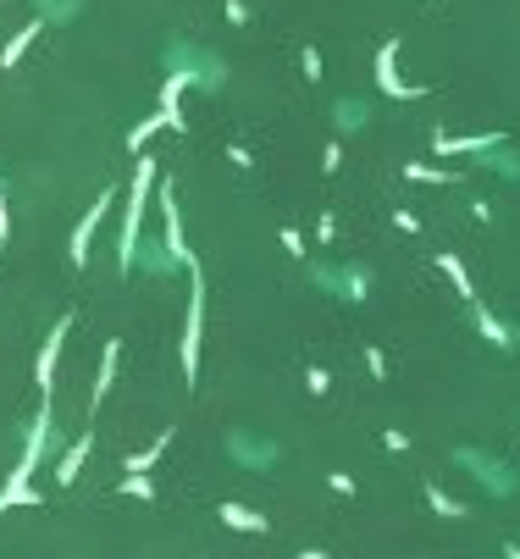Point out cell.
I'll use <instances>...</instances> for the list:
<instances>
[{
	"instance_id": "cell-37",
	"label": "cell",
	"mask_w": 520,
	"mask_h": 559,
	"mask_svg": "<svg viewBox=\"0 0 520 559\" xmlns=\"http://www.w3.org/2000/svg\"><path fill=\"white\" fill-rule=\"evenodd\" d=\"M0 183H6V178H0Z\"/></svg>"
},
{
	"instance_id": "cell-34",
	"label": "cell",
	"mask_w": 520,
	"mask_h": 559,
	"mask_svg": "<svg viewBox=\"0 0 520 559\" xmlns=\"http://www.w3.org/2000/svg\"><path fill=\"white\" fill-rule=\"evenodd\" d=\"M327 482H332V493H355V476H343V471H332Z\"/></svg>"
},
{
	"instance_id": "cell-9",
	"label": "cell",
	"mask_w": 520,
	"mask_h": 559,
	"mask_svg": "<svg viewBox=\"0 0 520 559\" xmlns=\"http://www.w3.org/2000/svg\"><path fill=\"white\" fill-rule=\"evenodd\" d=\"M139 272L144 277H172V272H189V266L172 255L166 233H144V244H139Z\"/></svg>"
},
{
	"instance_id": "cell-25",
	"label": "cell",
	"mask_w": 520,
	"mask_h": 559,
	"mask_svg": "<svg viewBox=\"0 0 520 559\" xmlns=\"http://www.w3.org/2000/svg\"><path fill=\"white\" fill-rule=\"evenodd\" d=\"M426 504H432V515H443V521H465V515H471L460 499H449L443 488H426Z\"/></svg>"
},
{
	"instance_id": "cell-33",
	"label": "cell",
	"mask_w": 520,
	"mask_h": 559,
	"mask_svg": "<svg viewBox=\"0 0 520 559\" xmlns=\"http://www.w3.org/2000/svg\"><path fill=\"white\" fill-rule=\"evenodd\" d=\"M227 161H233L238 172H249V167H255V161H249V150H244V144H233V150H227Z\"/></svg>"
},
{
	"instance_id": "cell-3",
	"label": "cell",
	"mask_w": 520,
	"mask_h": 559,
	"mask_svg": "<svg viewBox=\"0 0 520 559\" xmlns=\"http://www.w3.org/2000/svg\"><path fill=\"white\" fill-rule=\"evenodd\" d=\"M449 460L460 465V471L471 476V482H476V488H482L493 504H504V499H515V493H520V471L504 460V454H487V449H476V443H460Z\"/></svg>"
},
{
	"instance_id": "cell-22",
	"label": "cell",
	"mask_w": 520,
	"mask_h": 559,
	"mask_svg": "<svg viewBox=\"0 0 520 559\" xmlns=\"http://www.w3.org/2000/svg\"><path fill=\"white\" fill-rule=\"evenodd\" d=\"M343 272H349V299H343V305H366L371 299V266L366 261H343Z\"/></svg>"
},
{
	"instance_id": "cell-20",
	"label": "cell",
	"mask_w": 520,
	"mask_h": 559,
	"mask_svg": "<svg viewBox=\"0 0 520 559\" xmlns=\"http://www.w3.org/2000/svg\"><path fill=\"white\" fill-rule=\"evenodd\" d=\"M498 139H504V133H471V139H443V133H438L432 150H438V155H482L487 144H498Z\"/></svg>"
},
{
	"instance_id": "cell-8",
	"label": "cell",
	"mask_w": 520,
	"mask_h": 559,
	"mask_svg": "<svg viewBox=\"0 0 520 559\" xmlns=\"http://www.w3.org/2000/svg\"><path fill=\"white\" fill-rule=\"evenodd\" d=\"M111 200H117V189H106L89 211H83V222L72 227V244H67V261L72 266H89V244H95V233H100V222H106V211H111Z\"/></svg>"
},
{
	"instance_id": "cell-36",
	"label": "cell",
	"mask_w": 520,
	"mask_h": 559,
	"mask_svg": "<svg viewBox=\"0 0 520 559\" xmlns=\"http://www.w3.org/2000/svg\"><path fill=\"white\" fill-rule=\"evenodd\" d=\"M366 371H371V377H382V371H388V360H382V349H371V355H366Z\"/></svg>"
},
{
	"instance_id": "cell-26",
	"label": "cell",
	"mask_w": 520,
	"mask_h": 559,
	"mask_svg": "<svg viewBox=\"0 0 520 559\" xmlns=\"http://www.w3.org/2000/svg\"><path fill=\"white\" fill-rule=\"evenodd\" d=\"M117 488L128 493V499H155V482H150V476H144V471H128V476H122V482H117Z\"/></svg>"
},
{
	"instance_id": "cell-17",
	"label": "cell",
	"mask_w": 520,
	"mask_h": 559,
	"mask_svg": "<svg viewBox=\"0 0 520 559\" xmlns=\"http://www.w3.org/2000/svg\"><path fill=\"white\" fill-rule=\"evenodd\" d=\"M89 449H95V432H83V438L67 443V454L56 460V482H61V488H72V482H78V471H83V460H89Z\"/></svg>"
},
{
	"instance_id": "cell-6",
	"label": "cell",
	"mask_w": 520,
	"mask_h": 559,
	"mask_svg": "<svg viewBox=\"0 0 520 559\" xmlns=\"http://www.w3.org/2000/svg\"><path fill=\"white\" fill-rule=\"evenodd\" d=\"M371 72H377V89H382L388 100H421V95H426L421 84H404V78H399V39H382L377 67H371Z\"/></svg>"
},
{
	"instance_id": "cell-23",
	"label": "cell",
	"mask_w": 520,
	"mask_h": 559,
	"mask_svg": "<svg viewBox=\"0 0 520 559\" xmlns=\"http://www.w3.org/2000/svg\"><path fill=\"white\" fill-rule=\"evenodd\" d=\"M399 172H404L410 183H454V178H460L454 167H421V161H404Z\"/></svg>"
},
{
	"instance_id": "cell-18",
	"label": "cell",
	"mask_w": 520,
	"mask_h": 559,
	"mask_svg": "<svg viewBox=\"0 0 520 559\" xmlns=\"http://www.w3.org/2000/svg\"><path fill=\"white\" fill-rule=\"evenodd\" d=\"M117 360H122V344H117V338H111V344L100 349V377H95V388H89V410H100V405H106L111 377H117Z\"/></svg>"
},
{
	"instance_id": "cell-1",
	"label": "cell",
	"mask_w": 520,
	"mask_h": 559,
	"mask_svg": "<svg viewBox=\"0 0 520 559\" xmlns=\"http://www.w3.org/2000/svg\"><path fill=\"white\" fill-rule=\"evenodd\" d=\"M161 67L172 72V78H183L194 95H222V89H227V56H222V50H211V45H200V39L172 34L161 45Z\"/></svg>"
},
{
	"instance_id": "cell-35",
	"label": "cell",
	"mask_w": 520,
	"mask_h": 559,
	"mask_svg": "<svg viewBox=\"0 0 520 559\" xmlns=\"http://www.w3.org/2000/svg\"><path fill=\"white\" fill-rule=\"evenodd\" d=\"M382 443H388V449H410V438H404L399 427H388V432H382Z\"/></svg>"
},
{
	"instance_id": "cell-24",
	"label": "cell",
	"mask_w": 520,
	"mask_h": 559,
	"mask_svg": "<svg viewBox=\"0 0 520 559\" xmlns=\"http://www.w3.org/2000/svg\"><path fill=\"white\" fill-rule=\"evenodd\" d=\"M166 449H172V432H161V438H155L144 454H128V465H122V471H150V465H161Z\"/></svg>"
},
{
	"instance_id": "cell-28",
	"label": "cell",
	"mask_w": 520,
	"mask_h": 559,
	"mask_svg": "<svg viewBox=\"0 0 520 559\" xmlns=\"http://www.w3.org/2000/svg\"><path fill=\"white\" fill-rule=\"evenodd\" d=\"M299 72H305L310 84L321 78V50H316V45H305V50H299Z\"/></svg>"
},
{
	"instance_id": "cell-14",
	"label": "cell",
	"mask_w": 520,
	"mask_h": 559,
	"mask_svg": "<svg viewBox=\"0 0 520 559\" xmlns=\"http://www.w3.org/2000/svg\"><path fill=\"white\" fill-rule=\"evenodd\" d=\"M482 172H493V178H504V183H520V150L509 139H498V144H487L482 150V161H476Z\"/></svg>"
},
{
	"instance_id": "cell-10",
	"label": "cell",
	"mask_w": 520,
	"mask_h": 559,
	"mask_svg": "<svg viewBox=\"0 0 520 559\" xmlns=\"http://www.w3.org/2000/svg\"><path fill=\"white\" fill-rule=\"evenodd\" d=\"M305 283L316 288V294H327L332 305L349 299V272H343V261H305Z\"/></svg>"
},
{
	"instance_id": "cell-11",
	"label": "cell",
	"mask_w": 520,
	"mask_h": 559,
	"mask_svg": "<svg viewBox=\"0 0 520 559\" xmlns=\"http://www.w3.org/2000/svg\"><path fill=\"white\" fill-rule=\"evenodd\" d=\"M471 322H476V333H482L498 355H515V349H520V327H509L504 316H493L487 305H471Z\"/></svg>"
},
{
	"instance_id": "cell-5",
	"label": "cell",
	"mask_w": 520,
	"mask_h": 559,
	"mask_svg": "<svg viewBox=\"0 0 520 559\" xmlns=\"http://www.w3.org/2000/svg\"><path fill=\"white\" fill-rule=\"evenodd\" d=\"M200 333H205V277L200 261L189 266V316H183V338H178V360H183V382L194 388L200 377Z\"/></svg>"
},
{
	"instance_id": "cell-30",
	"label": "cell",
	"mask_w": 520,
	"mask_h": 559,
	"mask_svg": "<svg viewBox=\"0 0 520 559\" xmlns=\"http://www.w3.org/2000/svg\"><path fill=\"white\" fill-rule=\"evenodd\" d=\"M305 388H310V393H316V399H321V393L332 388V377H327V371H321V366H310V371H305Z\"/></svg>"
},
{
	"instance_id": "cell-29",
	"label": "cell",
	"mask_w": 520,
	"mask_h": 559,
	"mask_svg": "<svg viewBox=\"0 0 520 559\" xmlns=\"http://www.w3.org/2000/svg\"><path fill=\"white\" fill-rule=\"evenodd\" d=\"M338 167H343V139L332 133V144L321 150V172H338Z\"/></svg>"
},
{
	"instance_id": "cell-2",
	"label": "cell",
	"mask_w": 520,
	"mask_h": 559,
	"mask_svg": "<svg viewBox=\"0 0 520 559\" xmlns=\"http://www.w3.org/2000/svg\"><path fill=\"white\" fill-rule=\"evenodd\" d=\"M161 183V167L155 155L139 150L133 161V189H128V205H122V238H117V277H133L139 272V244H144V211H150V189Z\"/></svg>"
},
{
	"instance_id": "cell-15",
	"label": "cell",
	"mask_w": 520,
	"mask_h": 559,
	"mask_svg": "<svg viewBox=\"0 0 520 559\" xmlns=\"http://www.w3.org/2000/svg\"><path fill=\"white\" fill-rule=\"evenodd\" d=\"M45 28H50V23H45V17H28V23H23V28H17V34H12V39H6V45H0V72H12V67H17V61H23V56H28V45H34V39H39V34H45Z\"/></svg>"
},
{
	"instance_id": "cell-31",
	"label": "cell",
	"mask_w": 520,
	"mask_h": 559,
	"mask_svg": "<svg viewBox=\"0 0 520 559\" xmlns=\"http://www.w3.org/2000/svg\"><path fill=\"white\" fill-rule=\"evenodd\" d=\"M222 12H227V23H249V6H244V0H222Z\"/></svg>"
},
{
	"instance_id": "cell-4",
	"label": "cell",
	"mask_w": 520,
	"mask_h": 559,
	"mask_svg": "<svg viewBox=\"0 0 520 559\" xmlns=\"http://www.w3.org/2000/svg\"><path fill=\"white\" fill-rule=\"evenodd\" d=\"M222 454H227L233 471H255V476H266V471L283 465V443H277L272 432H255V427H227Z\"/></svg>"
},
{
	"instance_id": "cell-19",
	"label": "cell",
	"mask_w": 520,
	"mask_h": 559,
	"mask_svg": "<svg viewBox=\"0 0 520 559\" xmlns=\"http://www.w3.org/2000/svg\"><path fill=\"white\" fill-rule=\"evenodd\" d=\"M28 6H34V17H45L50 28H67V23H78V17H83L89 0H28Z\"/></svg>"
},
{
	"instance_id": "cell-12",
	"label": "cell",
	"mask_w": 520,
	"mask_h": 559,
	"mask_svg": "<svg viewBox=\"0 0 520 559\" xmlns=\"http://www.w3.org/2000/svg\"><path fill=\"white\" fill-rule=\"evenodd\" d=\"M67 333H72V316H61V322L50 327L45 349H39V360H34V382H39V393L56 388V360H61V344H67Z\"/></svg>"
},
{
	"instance_id": "cell-27",
	"label": "cell",
	"mask_w": 520,
	"mask_h": 559,
	"mask_svg": "<svg viewBox=\"0 0 520 559\" xmlns=\"http://www.w3.org/2000/svg\"><path fill=\"white\" fill-rule=\"evenodd\" d=\"M277 244H283L294 261H310V250H305V238H299V227H283V233H277Z\"/></svg>"
},
{
	"instance_id": "cell-32",
	"label": "cell",
	"mask_w": 520,
	"mask_h": 559,
	"mask_svg": "<svg viewBox=\"0 0 520 559\" xmlns=\"http://www.w3.org/2000/svg\"><path fill=\"white\" fill-rule=\"evenodd\" d=\"M393 227H399V233H415L421 222H415V211H399V205H393Z\"/></svg>"
},
{
	"instance_id": "cell-16",
	"label": "cell",
	"mask_w": 520,
	"mask_h": 559,
	"mask_svg": "<svg viewBox=\"0 0 520 559\" xmlns=\"http://www.w3.org/2000/svg\"><path fill=\"white\" fill-rule=\"evenodd\" d=\"M216 515H222V526H233V532H272L266 515L249 510V504H238V499H222V504H216Z\"/></svg>"
},
{
	"instance_id": "cell-7",
	"label": "cell",
	"mask_w": 520,
	"mask_h": 559,
	"mask_svg": "<svg viewBox=\"0 0 520 559\" xmlns=\"http://www.w3.org/2000/svg\"><path fill=\"white\" fill-rule=\"evenodd\" d=\"M371 122H377L371 95H338L332 100V133H338V139H355V133H366Z\"/></svg>"
},
{
	"instance_id": "cell-13",
	"label": "cell",
	"mask_w": 520,
	"mask_h": 559,
	"mask_svg": "<svg viewBox=\"0 0 520 559\" xmlns=\"http://www.w3.org/2000/svg\"><path fill=\"white\" fill-rule=\"evenodd\" d=\"M161 128H178V133H183V128H189V122H183V111H178V106H166V100H161V106H155V117H144L139 128L128 133V150L139 155V150H144V144H150Z\"/></svg>"
},
{
	"instance_id": "cell-21",
	"label": "cell",
	"mask_w": 520,
	"mask_h": 559,
	"mask_svg": "<svg viewBox=\"0 0 520 559\" xmlns=\"http://www.w3.org/2000/svg\"><path fill=\"white\" fill-rule=\"evenodd\" d=\"M438 272H443V277H449V283H454V294H460L465 305H476L471 272H465V261H460V255H449V250H443V255H438Z\"/></svg>"
}]
</instances>
